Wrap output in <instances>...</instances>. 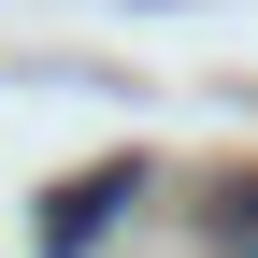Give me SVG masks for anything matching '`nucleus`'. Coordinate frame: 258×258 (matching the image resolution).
Masks as SVG:
<instances>
[{
	"label": "nucleus",
	"mask_w": 258,
	"mask_h": 258,
	"mask_svg": "<svg viewBox=\"0 0 258 258\" xmlns=\"http://www.w3.org/2000/svg\"><path fill=\"white\" fill-rule=\"evenodd\" d=\"M129 201H144V158H101V172H72V186L43 201V244H57V258H86V244H101Z\"/></svg>",
	"instance_id": "1"
},
{
	"label": "nucleus",
	"mask_w": 258,
	"mask_h": 258,
	"mask_svg": "<svg viewBox=\"0 0 258 258\" xmlns=\"http://www.w3.org/2000/svg\"><path fill=\"white\" fill-rule=\"evenodd\" d=\"M201 244H215V258H258V158L201 186Z\"/></svg>",
	"instance_id": "2"
}]
</instances>
